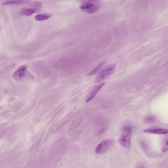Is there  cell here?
<instances>
[{"label":"cell","instance_id":"cell-1","mask_svg":"<svg viewBox=\"0 0 168 168\" xmlns=\"http://www.w3.org/2000/svg\"><path fill=\"white\" fill-rule=\"evenodd\" d=\"M132 131V129L130 126L124 127L119 139L120 144L127 149H129L131 147Z\"/></svg>","mask_w":168,"mask_h":168},{"label":"cell","instance_id":"cell-2","mask_svg":"<svg viewBox=\"0 0 168 168\" xmlns=\"http://www.w3.org/2000/svg\"><path fill=\"white\" fill-rule=\"evenodd\" d=\"M116 67V65L115 64L113 63L108 65L103 69L96 76L95 82H100L110 76V75H112L115 72Z\"/></svg>","mask_w":168,"mask_h":168},{"label":"cell","instance_id":"cell-3","mask_svg":"<svg viewBox=\"0 0 168 168\" xmlns=\"http://www.w3.org/2000/svg\"><path fill=\"white\" fill-rule=\"evenodd\" d=\"M41 7V3L39 1H35L26 7L23 8L21 10V13L24 16H29L39 11Z\"/></svg>","mask_w":168,"mask_h":168},{"label":"cell","instance_id":"cell-4","mask_svg":"<svg viewBox=\"0 0 168 168\" xmlns=\"http://www.w3.org/2000/svg\"><path fill=\"white\" fill-rule=\"evenodd\" d=\"M113 144V141L112 140H105L101 142L95 149V152L98 154H103L106 153L109 149L112 147Z\"/></svg>","mask_w":168,"mask_h":168},{"label":"cell","instance_id":"cell-5","mask_svg":"<svg viewBox=\"0 0 168 168\" xmlns=\"http://www.w3.org/2000/svg\"><path fill=\"white\" fill-rule=\"evenodd\" d=\"M105 84V82H103V83H101L97 86H96L88 95L87 98L86 99V103H89V102H90L92 100V99H93L95 97L97 94L99 92V91L101 89H102Z\"/></svg>","mask_w":168,"mask_h":168},{"label":"cell","instance_id":"cell-6","mask_svg":"<svg viewBox=\"0 0 168 168\" xmlns=\"http://www.w3.org/2000/svg\"><path fill=\"white\" fill-rule=\"evenodd\" d=\"M144 132L145 133L154 134H167L168 133V130L166 129L153 127L151 128L147 129Z\"/></svg>","mask_w":168,"mask_h":168},{"label":"cell","instance_id":"cell-7","mask_svg":"<svg viewBox=\"0 0 168 168\" xmlns=\"http://www.w3.org/2000/svg\"><path fill=\"white\" fill-rule=\"evenodd\" d=\"M26 71V67L25 66H23L19 68L16 72L13 74V78L16 80L21 79L23 78L25 75Z\"/></svg>","mask_w":168,"mask_h":168},{"label":"cell","instance_id":"cell-8","mask_svg":"<svg viewBox=\"0 0 168 168\" xmlns=\"http://www.w3.org/2000/svg\"><path fill=\"white\" fill-rule=\"evenodd\" d=\"M29 0H7L2 3L4 5L23 4L28 2Z\"/></svg>","mask_w":168,"mask_h":168},{"label":"cell","instance_id":"cell-9","mask_svg":"<svg viewBox=\"0 0 168 168\" xmlns=\"http://www.w3.org/2000/svg\"><path fill=\"white\" fill-rule=\"evenodd\" d=\"M53 16L51 13L37 14L35 16V19L37 21H44L50 19Z\"/></svg>","mask_w":168,"mask_h":168},{"label":"cell","instance_id":"cell-10","mask_svg":"<svg viewBox=\"0 0 168 168\" xmlns=\"http://www.w3.org/2000/svg\"><path fill=\"white\" fill-rule=\"evenodd\" d=\"M93 6V4L92 3H89V2H84V3H81V5L79 6V9L81 10L85 11L90 9Z\"/></svg>","mask_w":168,"mask_h":168},{"label":"cell","instance_id":"cell-11","mask_svg":"<svg viewBox=\"0 0 168 168\" xmlns=\"http://www.w3.org/2000/svg\"><path fill=\"white\" fill-rule=\"evenodd\" d=\"M99 9V6L98 5L96 4H93V6H92L90 9H89V10L85 11V12L88 13H96L98 11Z\"/></svg>","mask_w":168,"mask_h":168},{"label":"cell","instance_id":"cell-12","mask_svg":"<svg viewBox=\"0 0 168 168\" xmlns=\"http://www.w3.org/2000/svg\"><path fill=\"white\" fill-rule=\"evenodd\" d=\"M162 151L163 152H167L168 151V138H166L164 140V142L163 143L162 147Z\"/></svg>","mask_w":168,"mask_h":168},{"label":"cell","instance_id":"cell-13","mask_svg":"<svg viewBox=\"0 0 168 168\" xmlns=\"http://www.w3.org/2000/svg\"><path fill=\"white\" fill-rule=\"evenodd\" d=\"M104 63H105V62L103 63H101L95 69H94L93 71H91V72L90 73H89V74L88 75H93V74H95V73H96L97 72V71H99V69H100L101 67L104 65Z\"/></svg>","mask_w":168,"mask_h":168},{"label":"cell","instance_id":"cell-14","mask_svg":"<svg viewBox=\"0 0 168 168\" xmlns=\"http://www.w3.org/2000/svg\"><path fill=\"white\" fill-rule=\"evenodd\" d=\"M154 118L153 117H149L147 118L146 119V122H152L153 121H154Z\"/></svg>","mask_w":168,"mask_h":168},{"label":"cell","instance_id":"cell-15","mask_svg":"<svg viewBox=\"0 0 168 168\" xmlns=\"http://www.w3.org/2000/svg\"><path fill=\"white\" fill-rule=\"evenodd\" d=\"M99 1V0H87V1Z\"/></svg>","mask_w":168,"mask_h":168}]
</instances>
